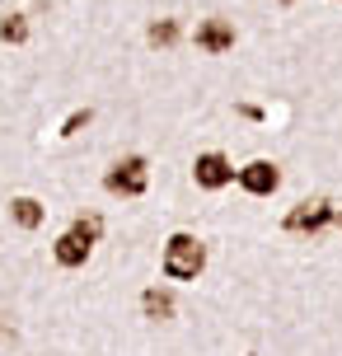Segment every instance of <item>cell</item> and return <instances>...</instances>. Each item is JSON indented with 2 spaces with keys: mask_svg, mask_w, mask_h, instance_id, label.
<instances>
[{
  "mask_svg": "<svg viewBox=\"0 0 342 356\" xmlns=\"http://www.w3.org/2000/svg\"><path fill=\"white\" fill-rule=\"evenodd\" d=\"M206 267V244L197 234H174L164 244V277L169 282H197Z\"/></svg>",
  "mask_w": 342,
  "mask_h": 356,
  "instance_id": "1",
  "label": "cell"
},
{
  "mask_svg": "<svg viewBox=\"0 0 342 356\" xmlns=\"http://www.w3.org/2000/svg\"><path fill=\"white\" fill-rule=\"evenodd\" d=\"M145 183H150V169H145L141 155H122V160L104 174V188H108L113 197H141Z\"/></svg>",
  "mask_w": 342,
  "mask_h": 356,
  "instance_id": "2",
  "label": "cell"
},
{
  "mask_svg": "<svg viewBox=\"0 0 342 356\" xmlns=\"http://www.w3.org/2000/svg\"><path fill=\"white\" fill-rule=\"evenodd\" d=\"M193 178H197V188H206V193H220V188L234 183V164L220 150H202L197 160H193Z\"/></svg>",
  "mask_w": 342,
  "mask_h": 356,
  "instance_id": "3",
  "label": "cell"
},
{
  "mask_svg": "<svg viewBox=\"0 0 342 356\" xmlns=\"http://www.w3.org/2000/svg\"><path fill=\"white\" fill-rule=\"evenodd\" d=\"M234 183L249 197H272L282 188V169L272 160H253V164H244V169H234Z\"/></svg>",
  "mask_w": 342,
  "mask_h": 356,
  "instance_id": "4",
  "label": "cell"
},
{
  "mask_svg": "<svg viewBox=\"0 0 342 356\" xmlns=\"http://www.w3.org/2000/svg\"><path fill=\"white\" fill-rule=\"evenodd\" d=\"M333 225V207L328 202H300V207H291L286 216V230L291 234H319Z\"/></svg>",
  "mask_w": 342,
  "mask_h": 356,
  "instance_id": "5",
  "label": "cell"
},
{
  "mask_svg": "<svg viewBox=\"0 0 342 356\" xmlns=\"http://www.w3.org/2000/svg\"><path fill=\"white\" fill-rule=\"evenodd\" d=\"M193 38H197V47L206 56H220V52H230V47H234V24H230V19H202Z\"/></svg>",
  "mask_w": 342,
  "mask_h": 356,
  "instance_id": "6",
  "label": "cell"
},
{
  "mask_svg": "<svg viewBox=\"0 0 342 356\" xmlns=\"http://www.w3.org/2000/svg\"><path fill=\"white\" fill-rule=\"evenodd\" d=\"M90 253H94V244H85V239H80V234H71V230L52 244L56 267H85V263H90Z\"/></svg>",
  "mask_w": 342,
  "mask_h": 356,
  "instance_id": "7",
  "label": "cell"
},
{
  "mask_svg": "<svg viewBox=\"0 0 342 356\" xmlns=\"http://www.w3.org/2000/svg\"><path fill=\"white\" fill-rule=\"evenodd\" d=\"M174 309H179V305H174V291H169V286H150V291L141 296V314L150 323H169Z\"/></svg>",
  "mask_w": 342,
  "mask_h": 356,
  "instance_id": "8",
  "label": "cell"
},
{
  "mask_svg": "<svg viewBox=\"0 0 342 356\" xmlns=\"http://www.w3.org/2000/svg\"><path fill=\"white\" fill-rule=\"evenodd\" d=\"M10 220H15L19 230H38V225L47 220V211H42L38 197H15V202H10Z\"/></svg>",
  "mask_w": 342,
  "mask_h": 356,
  "instance_id": "9",
  "label": "cell"
},
{
  "mask_svg": "<svg viewBox=\"0 0 342 356\" xmlns=\"http://www.w3.org/2000/svg\"><path fill=\"white\" fill-rule=\"evenodd\" d=\"M145 38H150V47H174L179 42V19H155L145 29Z\"/></svg>",
  "mask_w": 342,
  "mask_h": 356,
  "instance_id": "10",
  "label": "cell"
},
{
  "mask_svg": "<svg viewBox=\"0 0 342 356\" xmlns=\"http://www.w3.org/2000/svg\"><path fill=\"white\" fill-rule=\"evenodd\" d=\"M71 234H80L85 244H99V234H104V220H99V216H75V220H71Z\"/></svg>",
  "mask_w": 342,
  "mask_h": 356,
  "instance_id": "11",
  "label": "cell"
},
{
  "mask_svg": "<svg viewBox=\"0 0 342 356\" xmlns=\"http://www.w3.org/2000/svg\"><path fill=\"white\" fill-rule=\"evenodd\" d=\"M28 38V19L24 15H5L0 19V42H24Z\"/></svg>",
  "mask_w": 342,
  "mask_h": 356,
  "instance_id": "12",
  "label": "cell"
},
{
  "mask_svg": "<svg viewBox=\"0 0 342 356\" xmlns=\"http://www.w3.org/2000/svg\"><path fill=\"white\" fill-rule=\"evenodd\" d=\"M85 122H90V113H71V118H66V127H61V136H75Z\"/></svg>",
  "mask_w": 342,
  "mask_h": 356,
  "instance_id": "13",
  "label": "cell"
},
{
  "mask_svg": "<svg viewBox=\"0 0 342 356\" xmlns=\"http://www.w3.org/2000/svg\"><path fill=\"white\" fill-rule=\"evenodd\" d=\"M282 5H291V0H282Z\"/></svg>",
  "mask_w": 342,
  "mask_h": 356,
  "instance_id": "14",
  "label": "cell"
},
{
  "mask_svg": "<svg viewBox=\"0 0 342 356\" xmlns=\"http://www.w3.org/2000/svg\"><path fill=\"white\" fill-rule=\"evenodd\" d=\"M338 225H342V216H338Z\"/></svg>",
  "mask_w": 342,
  "mask_h": 356,
  "instance_id": "15",
  "label": "cell"
}]
</instances>
